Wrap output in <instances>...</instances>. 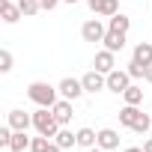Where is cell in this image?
Returning a JSON list of instances; mask_svg holds the SVG:
<instances>
[{"instance_id":"cell-1","label":"cell","mask_w":152,"mask_h":152,"mask_svg":"<svg viewBox=\"0 0 152 152\" xmlns=\"http://www.w3.org/2000/svg\"><path fill=\"white\" fill-rule=\"evenodd\" d=\"M27 96H30V102H36L39 107H54V104H57V90H54L51 84H45V81H33V84L27 87Z\"/></svg>"},{"instance_id":"cell-23","label":"cell","mask_w":152,"mask_h":152,"mask_svg":"<svg viewBox=\"0 0 152 152\" xmlns=\"http://www.w3.org/2000/svg\"><path fill=\"white\" fill-rule=\"evenodd\" d=\"M146 69H149V66H143V63H137V60H131L125 72L131 75V78H146Z\"/></svg>"},{"instance_id":"cell-27","label":"cell","mask_w":152,"mask_h":152,"mask_svg":"<svg viewBox=\"0 0 152 152\" xmlns=\"http://www.w3.org/2000/svg\"><path fill=\"white\" fill-rule=\"evenodd\" d=\"M143 152H152V137H149V140L143 143Z\"/></svg>"},{"instance_id":"cell-4","label":"cell","mask_w":152,"mask_h":152,"mask_svg":"<svg viewBox=\"0 0 152 152\" xmlns=\"http://www.w3.org/2000/svg\"><path fill=\"white\" fill-rule=\"evenodd\" d=\"M81 84H84V90H87V93H99V90H104V87H107V75H102L99 69H93V72H87L84 78H81Z\"/></svg>"},{"instance_id":"cell-14","label":"cell","mask_w":152,"mask_h":152,"mask_svg":"<svg viewBox=\"0 0 152 152\" xmlns=\"http://www.w3.org/2000/svg\"><path fill=\"white\" fill-rule=\"evenodd\" d=\"M140 119V110H137V104H125L122 110H119V122L122 125H128V128H134V122Z\"/></svg>"},{"instance_id":"cell-7","label":"cell","mask_w":152,"mask_h":152,"mask_svg":"<svg viewBox=\"0 0 152 152\" xmlns=\"http://www.w3.org/2000/svg\"><path fill=\"white\" fill-rule=\"evenodd\" d=\"M90 3V9L96 12V15H104V18H113L116 12H119V3L116 0H87Z\"/></svg>"},{"instance_id":"cell-3","label":"cell","mask_w":152,"mask_h":152,"mask_svg":"<svg viewBox=\"0 0 152 152\" xmlns=\"http://www.w3.org/2000/svg\"><path fill=\"white\" fill-rule=\"evenodd\" d=\"M57 90H60V96H63V99H69V102L81 99V96L87 93V90H84V84H81V81H75V78H63Z\"/></svg>"},{"instance_id":"cell-31","label":"cell","mask_w":152,"mask_h":152,"mask_svg":"<svg viewBox=\"0 0 152 152\" xmlns=\"http://www.w3.org/2000/svg\"><path fill=\"white\" fill-rule=\"evenodd\" d=\"M87 152H104V149H102V146H93V149H87Z\"/></svg>"},{"instance_id":"cell-5","label":"cell","mask_w":152,"mask_h":152,"mask_svg":"<svg viewBox=\"0 0 152 152\" xmlns=\"http://www.w3.org/2000/svg\"><path fill=\"white\" fill-rule=\"evenodd\" d=\"M128 81H131V75H128V72L113 69V72L107 75V90H110V93H125V90H128Z\"/></svg>"},{"instance_id":"cell-22","label":"cell","mask_w":152,"mask_h":152,"mask_svg":"<svg viewBox=\"0 0 152 152\" xmlns=\"http://www.w3.org/2000/svg\"><path fill=\"white\" fill-rule=\"evenodd\" d=\"M48 146H51V137H45V134L30 140V152H48Z\"/></svg>"},{"instance_id":"cell-8","label":"cell","mask_w":152,"mask_h":152,"mask_svg":"<svg viewBox=\"0 0 152 152\" xmlns=\"http://www.w3.org/2000/svg\"><path fill=\"white\" fill-rule=\"evenodd\" d=\"M0 15H3V21H6V24H15L18 18H24L21 6H18V3H12V0H0Z\"/></svg>"},{"instance_id":"cell-12","label":"cell","mask_w":152,"mask_h":152,"mask_svg":"<svg viewBox=\"0 0 152 152\" xmlns=\"http://www.w3.org/2000/svg\"><path fill=\"white\" fill-rule=\"evenodd\" d=\"M96 69H99L102 75H110V72H113V51H107V48L99 51V54H96Z\"/></svg>"},{"instance_id":"cell-13","label":"cell","mask_w":152,"mask_h":152,"mask_svg":"<svg viewBox=\"0 0 152 152\" xmlns=\"http://www.w3.org/2000/svg\"><path fill=\"white\" fill-rule=\"evenodd\" d=\"M51 110H54V116H57V122H60V125H66V122L72 119V102H69V99H60Z\"/></svg>"},{"instance_id":"cell-6","label":"cell","mask_w":152,"mask_h":152,"mask_svg":"<svg viewBox=\"0 0 152 152\" xmlns=\"http://www.w3.org/2000/svg\"><path fill=\"white\" fill-rule=\"evenodd\" d=\"M104 27H102V21H87L84 27H81V36H84V42H104Z\"/></svg>"},{"instance_id":"cell-24","label":"cell","mask_w":152,"mask_h":152,"mask_svg":"<svg viewBox=\"0 0 152 152\" xmlns=\"http://www.w3.org/2000/svg\"><path fill=\"white\" fill-rule=\"evenodd\" d=\"M149 128H152V116H146V113H140V119L134 122V131H137V134H146Z\"/></svg>"},{"instance_id":"cell-17","label":"cell","mask_w":152,"mask_h":152,"mask_svg":"<svg viewBox=\"0 0 152 152\" xmlns=\"http://www.w3.org/2000/svg\"><path fill=\"white\" fill-rule=\"evenodd\" d=\"M99 143V134L93 131V128H81L78 131V146H84V149H93Z\"/></svg>"},{"instance_id":"cell-32","label":"cell","mask_w":152,"mask_h":152,"mask_svg":"<svg viewBox=\"0 0 152 152\" xmlns=\"http://www.w3.org/2000/svg\"><path fill=\"white\" fill-rule=\"evenodd\" d=\"M66 3H78V0H66Z\"/></svg>"},{"instance_id":"cell-10","label":"cell","mask_w":152,"mask_h":152,"mask_svg":"<svg viewBox=\"0 0 152 152\" xmlns=\"http://www.w3.org/2000/svg\"><path fill=\"white\" fill-rule=\"evenodd\" d=\"M96 146H102L104 152H107V149H116V146H119V134H116L113 128H102V131H99V143H96Z\"/></svg>"},{"instance_id":"cell-16","label":"cell","mask_w":152,"mask_h":152,"mask_svg":"<svg viewBox=\"0 0 152 152\" xmlns=\"http://www.w3.org/2000/svg\"><path fill=\"white\" fill-rule=\"evenodd\" d=\"M131 60H137V63H143V66H152V45L149 42H140L137 48H134V57Z\"/></svg>"},{"instance_id":"cell-21","label":"cell","mask_w":152,"mask_h":152,"mask_svg":"<svg viewBox=\"0 0 152 152\" xmlns=\"http://www.w3.org/2000/svg\"><path fill=\"white\" fill-rule=\"evenodd\" d=\"M15 3L21 6V12H24L27 18H30V15H36V12L42 9V3H39V0H15Z\"/></svg>"},{"instance_id":"cell-30","label":"cell","mask_w":152,"mask_h":152,"mask_svg":"<svg viewBox=\"0 0 152 152\" xmlns=\"http://www.w3.org/2000/svg\"><path fill=\"white\" fill-rule=\"evenodd\" d=\"M125 152H143V149H140V146H128Z\"/></svg>"},{"instance_id":"cell-15","label":"cell","mask_w":152,"mask_h":152,"mask_svg":"<svg viewBox=\"0 0 152 152\" xmlns=\"http://www.w3.org/2000/svg\"><path fill=\"white\" fill-rule=\"evenodd\" d=\"M54 143H57L60 149H72L75 143H78V134H72L69 128H60V131H57V137H54Z\"/></svg>"},{"instance_id":"cell-2","label":"cell","mask_w":152,"mask_h":152,"mask_svg":"<svg viewBox=\"0 0 152 152\" xmlns=\"http://www.w3.org/2000/svg\"><path fill=\"white\" fill-rule=\"evenodd\" d=\"M33 125H36V131L45 134V137H57V131H60V122H57V116H54L51 107H39V110L33 113Z\"/></svg>"},{"instance_id":"cell-25","label":"cell","mask_w":152,"mask_h":152,"mask_svg":"<svg viewBox=\"0 0 152 152\" xmlns=\"http://www.w3.org/2000/svg\"><path fill=\"white\" fill-rule=\"evenodd\" d=\"M0 72H12V54L0 51Z\"/></svg>"},{"instance_id":"cell-11","label":"cell","mask_w":152,"mask_h":152,"mask_svg":"<svg viewBox=\"0 0 152 152\" xmlns=\"http://www.w3.org/2000/svg\"><path fill=\"white\" fill-rule=\"evenodd\" d=\"M104 48H107V51H113V54H116V51H122V48H125V33L107 30V33H104Z\"/></svg>"},{"instance_id":"cell-9","label":"cell","mask_w":152,"mask_h":152,"mask_svg":"<svg viewBox=\"0 0 152 152\" xmlns=\"http://www.w3.org/2000/svg\"><path fill=\"white\" fill-rule=\"evenodd\" d=\"M9 125H12L15 131H27V128L33 125V116H27L24 110H9Z\"/></svg>"},{"instance_id":"cell-29","label":"cell","mask_w":152,"mask_h":152,"mask_svg":"<svg viewBox=\"0 0 152 152\" xmlns=\"http://www.w3.org/2000/svg\"><path fill=\"white\" fill-rule=\"evenodd\" d=\"M146 81H149V84H152V66H149V69H146Z\"/></svg>"},{"instance_id":"cell-19","label":"cell","mask_w":152,"mask_h":152,"mask_svg":"<svg viewBox=\"0 0 152 152\" xmlns=\"http://www.w3.org/2000/svg\"><path fill=\"white\" fill-rule=\"evenodd\" d=\"M9 149H12V152H24V149H30V137H27L24 131H15L12 140H9Z\"/></svg>"},{"instance_id":"cell-18","label":"cell","mask_w":152,"mask_h":152,"mask_svg":"<svg viewBox=\"0 0 152 152\" xmlns=\"http://www.w3.org/2000/svg\"><path fill=\"white\" fill-rule=\"evenodd\" d=\"M128 27H131V18H125L122 12H116L107 24V30H116V33H128Z\"/></svg>"},{"instance_id":"cell-20","label":"cell","mask_w":152,"mask_h":152,"mask_svg":"<svg viewBox=\"0 0 152 152\" xmlns=\"http://www.w3.org/2000/svg\"><path fill=\"white\" fill-rule=\"evenodd\" d=\"M122 96H125V104H140V102H143V90L134 87V84H128V90H125Z\"/></svg>"},{"instance_id":"cell-28","label":"cell","mask_w":152,"mask_h":152,"mask_svg":"<svg viewBox=\"0 0 152 152\" xmlns=\"http://www.w3.org/2000/svg\"><path fill=\"white\" fill-rule=\"evenodd\" d=\"M48 152H63V149H60L57 143H51V146H48Z\"/></svg>"},{"instance_id":"cell-26","label":"cell","mask_w":152,"mask_h":152,"mask_svg":"<svg viewBox=\"0 0 152 152\" xmlns=\"http://www.w3.org/2000/svg\"><path fill=\"white\" fill-rule=\"evenodd\" d=\"M39 3H42V9H54V6L60 3V0H39Z\"/></svg>"}]
</instances>
